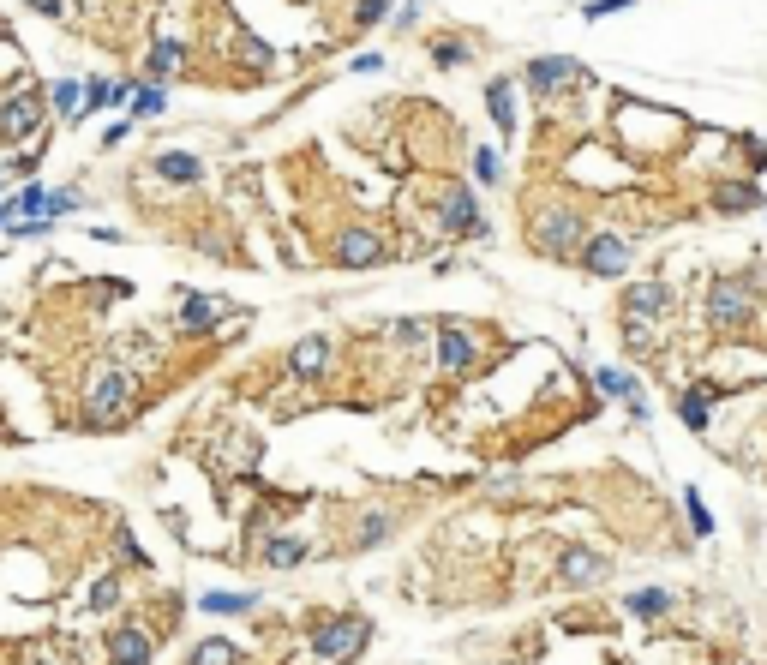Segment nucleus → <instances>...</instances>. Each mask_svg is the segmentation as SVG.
Segmentation results:
<instances>
[{
    "label": "nucleus",
    "mask_w": 767,
    "mask_h": 665,
    "mask_svg": "<svg viewBox=\"0 0 767 665\" xmlns=\"http://www.w3.org/2000/svg\"><path fill=\"white\" fill-rule=\"evenodd\" d=\"M666 306H672V288L666 282H630L624 288V342L636 354L654 348V324L666 318Z\"/></svg>",
    "instance_id": "nucleus-1"
},
{
    "label": "nucleus",
    "mask_w": 767,
    "mask_h": 665,
    "mask_svg": "<svg viewBox=\"0 0 767 665\" xmlns=\"http://www.w3.org/2000/svg\"><path fill=\"white\" fill-rule=\"evenodd\" d=\"M372 636V618H336V624H318L312 630V654L324 665H348Z\"/></svg>",
    "instance_id": "nucleus-2"
},
{
    "label": "nucleus",
    "mask_w": 767,
    "mask_h": 665,
    "mask_svg": "<svg viewBox=\"0 0 767 665\" xmlns=\"http://www.w3.org/2000/svg\"><path fill=\"white\" fill-rule=\"evenodd\" d=\"M744 324H750V294H744V282L720 276V282L708 288V330H714V336H738Z\"/></svg>",
    "instance_id": "nucleus-3"
},
{
    "label": "nucleus",
    "mask_w": 767,
    "mask_h": 665,
    "mask_svg": "<svg viewBox=\"0 0 767 665\" xmlns=\"http://www.w3.org/2000/svg\"><path fill=\"white\" fill-rule=\"evenodd\" d=\"M534 240H540V252H552V258H570V252L582 246V222H576L570 210H546V216L534 222Z\"/></svg>",
    "instance_id": "nucleus-4"
},
{
    "label": "nucleus",
    "mask_w": 767,
    "mask_h": 665,
    "mask_svg": "<svg viewBox=\"0 0 767 665\" xmlns=\"http://www.w3.org/2000/svg\"><path fill=\"white\" fill-rule=\"evenodd\" d=\"M630 240L624 234H594V240H582V264L594 270V276H624L630 270Z\"/></svg>",
    "instance_id": "nucleus-5"
},
{
    "label": "nucleus",
    "mask_w": 767,
    "mask_h": 665,
    "mask_svg": "<svg viewBox=\"0 0 767 665\" xmlns=\"http://www.w3.org/2000/svg\"><path fill=\"white\" fill-rule=\"evenodd\" d=\"M126 396H132V372H102L96 390H90V420H96V426L114 420V414L126 408Z\"/></svg>",
    "instance_id": "nucleus-6"
},
{
    "label": "nucleus",
    "mask_w": 767,
    "mask_h": 665,
    "mask_svg": "<svg viewBox=\"0 0 767 665\" xmlns=\"http://www.w3.org/2000/svg\"><path fill=\"white\" fill-rule=\"evenodd\" d=\"M606 558L600 552H588V546H564V558H558V576L570 582V588H594V582H606Z\"/></svg>",
    "instance_id": "nucleus-7"
},
{
    "label": "nucleus",
    "mask_w": 767,
    "mask_h": 665,
    "mask_svg": "<svg viewBox=\"0 0 767 665\" xmlns=\"http://www.w3.org/2000/svg\"><path fill=\"white\" fill-rule=\"evenodd\" d=\"M576 78H582V66L564 60V54H540V60H528V90H540V96H552L558 84H576Z\"/></svg>",
    "instance_id": "nucleus-8"
},
{
    "label": "nucleus",
    "mask_w": 767,
    "mask_h": 665,
    "mask_svg": "<svg viewBox=\"0 0 767 665\" xmlns=\"http://www.w3.org/2000/svg\"><path fill=\"white\" fill-rule=\"evenodd\" d=\"M444 228H450L456 240L486 234V216H480V204H474V192H468V186H456V192H450V204H444Z\"/></svg>",
    "instance_id": "nucleus-9"
},
{
    "label": "nucleus",
    "mask_w": 767,
    "mask_h": 665,
    "mask_svg": "<svg viewBox=\"0 0 767 665\" xmlns=\"http://www.w3.org/2000/svg\"><path fill=\"white\" fill-rule=\"evenodd\" d=\"M36 120H42V96H36V90H18V96L0 108V144H6V138L36 132Z\"/></svg>",
    "instance_id": "nucleus-10"
},
{
    "label": "nucleus",
    "mask_w": 767,
    "mask_h": 665,
    "mask_svg": "<svg viewBox=\"0 0 767 665\" xmlns=\"http://www.w3.org/2000/svg\"><path fill=\"white\" fill-rule=\"evenodd\" d=\"M378 258H384V240L366 234V228H354V234L336 240V264H342V270H366V264H378Z\"/></svg>",
    "instance_id": "nucleus-11"
},
{
    "label": "nucleus",
    "mask_w": 767,
    "mask_h": 665,
    "mask_svg": "<svg viewBox=\"0 0 767 665\" xmlns=\"http://www.w3.org/2000/svg\"><path fill=\"white\" fill-rule=\"evenodd\" d=\"M438 366H444V372H468V366H474V336L450 324V330L438 336Z\"/></svg>",
    "instance_id": "nucleus-12"
},
{
    "label": "nucleus",
    "mask_w": 767,
    "mask_h": 665,
    "mask_svg": "<svg viewBox=\"0 0 767 665\" xmlns=\"http://www.w3.org/2000/svg\"><path fill=\"white\" fill-rule=\"evenodd\" d=\"M324 360H330V342H324V336H306V342H294L288 372H294V378H324Z\"/></svg>",
    "instance_id": "nucleus-13"
},
{
    "label": "nucleus",
    "mask_w": 767,
    "mask_h": 665,
    "mask_svg": "<svg viewBox=\"0 0 767 665\" xmlns=\"http://www.w3.org/2000/svg\"><path fill=\"white\" fill-rule=\"evenodd\" d=\"M714 384H696V390H684V402H678V414H684V426L690 432H708L714 426Z\"/></svg>",
    "instance_id": "nucleus-14"
},
{
    "label": "nucleus",
    "mask_w": 767,
    "mask_h": 665,
    "mask_svg": "<svg viewBox=\"0 0 767 665\" xmlns=\"http://www.w3.org/2000/svg\"><path fill=\"white\" fill-rule=\"evenodd\" d=\"M108 660H114V665H150V636H144V630H132V624H126V630H114V636H108Z\"/></svg>",
    "instance_id": "nucleus-15"
},
{
    "label": "nucleus",
    "mask_w": 767,
    "mask_h": 665,
    "mask_svg": "<svg viewBox=\"0 0 767 665\" xmlns=\"http://www.w3.org/2000/svg\"><path fill=\"white\" fill-rule=\"evenodd\" d=\"M486 108H492V120H498V132L510 138V132H516V84H510V78H498V84H486Z\"/></svg>",
    "instance_id": "nucleus-16"
},
{
    "label": "nucleus",
    "mask_w": 767,
    "mask_h": 665,
    "mask_svg": "<svg viewBox=\"0 0 767 665\" xmlns=\"http://www.w3.org/2000/svg\"><path fill=\"white\" fill-rule=\"evenodd\" d=\"M714 204L738 216V210H762L767 198H762V186H756V180H726V186L714 192Z\"/></svg>",
    "instance_id": "nucleus-17"
},
{
    "label": "nucleus",
    "mask_w": 767,
    "mask_h": 665,
    "mask_svg": "<svg viewBox=\"0 0 767 665\" xmlns=\"http://www.w3.org/2000/svg\"><path fill=\"white\" fill-rule=\"evenodd\" d=\"M594 384H600V396H618V402H636V396H642V384H636L624 366H600Z\"/></svg>",
    "instance_id": "nucleus-18"
},
{
    "label": "nucleus",
    "mask_w": 767,
    "mask_h": 665,
    "mask_svg": "<svg viewBox=\"0 0 767 665\" xmlns=\"http://www.w3.org/2000/svg\"><path fill=\"white\" fill-rule=\"evenodd\" d=\"M624 612H630V618H666V612H672V594H666V588H636V594L624 600Z\"/></svg>",
    "instance_id": "nucleus-19"
},
{
    "label": "nucleus",
    "mask_w": 767,
    "mask_h": 665,
    "mask_svg": "<svg viewBox=\"0 0 767 665\" xmlns=\"http://www.w3.org/2000/svg\"><path fill=\"white\" fill-rule=\"evenodd\" d=\"M156 174H162V180H198L204 168H198V156H186V150H168V156H156Z\"/></svg>",
    "instance_id": "nucleus-20"
},
{
    "label": "nucleus",
    "mask_w": 767,
    "mask_h": 665,
    "mask_svg": "<svg viewBox=\"0 0 767 665\" xmlns=\"http://www.w3.org/2000/svg\"><path fill=\"white\" fill-rule=\"evenodd\" d=\"M216 318H222V306H216V300H204V294H192V300L180 306V324H186V330H210Z\"/></svg>",
    "instance_id": "nucleus-21"
},
{
    "label": "nucleus",
    "mask_w": 767,
    "mask_h": 665,
    "mask_svg": "<svg viewBox=\"0 0 767 665\" xmlns=\"http://www.w3.org/2000/svg\"><path fill=\"white\" fill-rule=\"evenodd\" d=\"M684 516H690V534H696V540H708V534H714V510L702 504V492H696V486L684 492Z\"/></svg>",
    "instance_id": "nucleus-22"
},
{
    "label": "nucleus",
    "mask_w": 767,
    "mask_h": 665,
    "mask_svg": "<svg viewBox=\"0 0 767 665\" xmlns=\"http://www.w3.org/2000/svg\"><path fill=\"white\" fill-rule=\"evenodd\" d=\"M114 102H126V84H108V78L84 84V108H90V114H96V108H114Z\"/></svg>",
    "instance_id": "nucleus-23"
},
{
    "label": "nucleus",
    "mask_w": 767,
    "mask_h": 665,
    "mask_svg": "<svg viewBox=\"0 0 767 665\" xmlns=\"http://www.w3.org/2000/svg\"><path fill=\"white\" fill-rule=\"evenodd\" d=\"M264 558H270V570H294V564L306 558V540H270Z\"/></svg>",
    "instance_id": "nucleus-24"
},
{
    "label": "nucleus",
    "mask_w": 767,
    "mask_h": 665,
    "mask_svg": "<svg viewBox=\"0 0 767 665\" xmlns=\"http://www.w3.org/2000/svg\"><path fill=\"white\" fill-rule=\"evenodd\" d=\"M204 612H258V594H204Z\"/></svg>",
    "instance_id": "nucleus-25"
},
{
    "label": "nucleus",
    "mask_w": 767,
    "mask_h": 665,
    "mask_svg": "<svg viewBox=\"0 0 767 665\" xmlns=\"http://www.w3.org/2000/svg\"><path fill=\"white\" fill-rule=\"evenodd\" d=\"M180 60H186V42H156V48H150V72H156V78L174 72Z\"/></svg>",
    "instance_id": "nucleus-26"
},
{
    "label": "nucleus",
    "mask_w": 767,
    "mask_h": 665,
    "mask_svg": "<svg viewBox=\"0 0 767 665\" xmlns=\"http://www.w3.org/2000/svg\"><path fill=\"white\" fill-rule=\"evenodd\" d=\"M240 654H234V642H198L192 648V665H234Z\"/></svg>",
    "instance_id": "nucleus-27"
},
{
    "label": "nucleus",
    "mask_w": 767,
    "mask_h": 665,
    "mask_svg": "<svg viewBox=\"0 0 767 665\" xmlns=\"http://www.w3.org/2000/svg\"><path fill=\"white\" fill-rule=\"evenodd\" d=\"M54 108L60 114H84V84H54Z\"/></svg>",
    "instance_id": "nucleus-28"
},
{
    "label": "nucleus",
    "mask_w": 767,
    "mask_h": 665,
    "mask_svg": "<svg viewBox=\"0 0 767 665\" xmlns=\"http://www.w3.org/2000/svg\"><path fill=\"white\" fill-rule=\"evenodd\" d=\"M114 600H120V582H114V576H102V582L90 588V612H108Z\"/></svg>",
    "instance_id": "nucleus-29"
},
{
    "label": "nucleus",
    "mask_w": 767,
    "mask_h": 665,
    "mask_svg": "<svg viewBox=\"0 0 767 665\" xmlns=\"http://www.w3.org/2000/svg\"><path fill=\"white\" fill-rule=\"evenodd\" d=\"M474 174H480V186H492L498 180V156L492 150H474Z\"/></svg>",
    "instance_id": "nucleus-30"
},
{
    "label": "nucleus",
    "mask_w": 767,
    "mask_h": 665,
    "mask_svg": "<svg viewBox=\"0 0 767 665\" xmlns=\"http://www.w3.org/2000/svg\"><path fill=\"white\" fill-rule=\"evenodd\" d=\"M390 534V516H366V528H360V546H378Z\"/></svg>",
    "instance_id": "nucleus-31"
},
{
    "label": "nucleus",
    "mask_w": 767,
    "mask_h": 665,
    "mask_svg": "<svg viewBox=\"0 0 767 665\" xmlns=\"http://www.w3.org/2000/svg\"><path fill=\"white\" fill-rule=\"evenodd\" d=\"M390 6H396V0H360V6H354V18H360V24H378Z\"/></svg>",
    "instance_id": "nucleus-32"
},
{
    "label": "nucleus",
    "mask_w": 767,
    "mask_h": 665,
    "mask_svg": "<svg viewBox=\"0 0 767 665\" xmlns=\"http://www.w3.org/2000/svg\"><path fill=\"white\" fill-rule=\"evenodd\" d=\"M624 6H636V0H588L582 12H588V18H612V12H624Z\"/></svg>",
    "instance_id": "nucleus-33"
},
{
    "label": "nucleus",
    "mask_w": 767,
    "mask_h": 665,
    "mask_svg": "<svg viewBox=\"0 0 767 665\" xmlns=\"http://www.w3.org/2000/svg\"><path fill=\"white\" fill-rule=\"evenodd\" d=\"M156 108H162V90H138L132 96V114H156Z\"/></svg>",
    "instance_id": "nucleus-34"
},
{
    "label": "nucleus",
    "mask_w": 767,
    "mask_h": 665,
    "mask_svg": "<svg viewBox=\"0 0 767 665\" xmlns=\"http://www.w3.org/2000/svg\"><path fill=\"white\" fill-rule=\"evenodd\" d=\"M438 60H444V66H462V60H468V48H462V42H444V48H438Z\"/></svg>",
    "instance_id": "nucleus-35"
},
{
    "label": "nucleus",
    "mask_w": 767,
    "mask_h": 665,
    "mask_svg": "<svg viewBox=\"0 0 767 665\" xmlns=\"http://www.w3.org/2000/svg\"><path fill=\"white\" fill-rule=\"evenodd\" d=\"M30 6H36V12H48V18L60 12V0H30Z\"/></svg>",
    "instance_id": "nucleus-36"
}]
</instances>
